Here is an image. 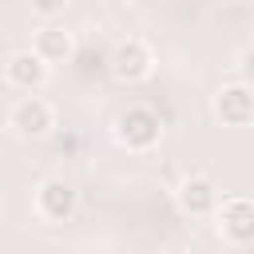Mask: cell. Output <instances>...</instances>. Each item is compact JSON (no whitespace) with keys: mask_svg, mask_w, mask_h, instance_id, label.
Segmentation results:
<instances>
[{"mask_svg":"<svg viewBox=\"0 0 254 254\" xmlns=\"http://www.w3.org/2000/svg\"><path fill=\"white\" fill-rule=\"evenodd\" d=\"M218 226H222V234L230 238V242H238V246H246L250 238H254V202L250 198H226L222 202V214H218Z\"/></svg>","mask_w":254,"mask_h":254,"instance_id":"cell-4","label":"cell"},{"mask_svg":"<svg viewBox=\"0 0 254 254\" xmlns=\"http://www.w3.org/2000/svg\"><path fill=\"white\" fill-rule=\"evenodd\" d=\"M163 254H187V250H163Z\"/></svg>","mask_w":254,"mask_h":254,"instance_id":"cell-12","label":"cell"},{"mask_svg":"<svg viewBox=\"0 0 254 254\" xmlns=\"http://www.w3.org/2000/svg\"><path fill=\"white\" fill-rule=\"evenodd\" d=\"M159 115L151 111V107H143V103H135V107H127L119 119H115V135H119V143L123 147H131V151H147V147H155V139H159Z\"/></svg>","mask_w":254,"mask_h":254,"instance_id":"cell-1","label":"cell"},{"mask_svg":"<svg viewBox=\"0 0 254 254\" xmlns=\"http://www.w3.org/2000/svg\"><path fill=\"white\" fill-rule=\"evenodd\" d=\"M32 52H36L44 64H64V60H71L75 44H71V32H67V28L48 24V28L36 32V48H32Z\"/></svg>","mask_w":254,"mask_h":254,"instance_id":"cell-8","label":"cell"},{"mask_svg":"<svg viewBox=\"0 0 254 254\" xmlns=\"http://www.w3.org/2000/svg\"><path fill=\"white\" fill-rule=\"evenodd\" d=\"M214 107H218L222 123H230V127H246V123L254 119V95H250L246 83H230V87H222Z\"/></svg>","mask_w":254,"mask_h":254,"instance_id":"cell-7","label":"cell"},{"mask_svg":"<svg viewBox=\"0 0 254 254\" xmlns=\"http://www.w3.org/2000/svg\"><path fill=\"white\" fill-rule=\"evenodd\" d=\"M107 71L119 79V83H139L147 71H151V52L139 44V40H123L111 48L107 56Z\"/></svg>","mask_w":254,"mask_h":254,"instance_id":"cell-2","label":"cell"},{"mask_svg":"<svg viewBox=\"0 0 254 254\" xmlns=\"http://www.w3.org/2000/svg\"><path fill=\"white\" fill-rule=\"evenodd\" d=\"M4 75H8V83L20 87V91H40L44 79H48V64L28 48V52H16V56L4 64Z\"/></svg>","mask_w":254,"mask_h":254,"instance_id":"cell-5","label":"cell"},{"mask_svg":"<svg viewBox=\"0 0 254 254\" xmlns=\"http://www.w3.org/2000/svg\"><path fill=\"white\" fill-rule=\"evenodd\" d=\"M103 4H127V0H103Z\"/></svg>","mask_w":254,"mask_h":254,"instance_id":"cell-11","label":"cell"},{"mask_svg":"<svg viewBox=\"0 0 254 254\" xmlns=\"http://www.w3.org/2000/svg\"><path fill=\"white\" fill-rule=\"evenodd\" d=\"M36 202H40V214H44V218L64 222V218L75 214V187H71L67 179H48V183L40 187Z\"/></svg>","mask_w":254,"mask_h":254,"instance_id":"cell-6","label":"cell"},{"mask_svg":"<svg viewBox=\"0 0 254 254\" xmlns=\"http://www.w3.org/2000/svg\"><path fill=\"white\" fill-rule=\"evenodd\" d=\"M8 119H12L16 135H24V139H40V135L52 131V107H48L40 95H24V99L12 107Z\"/></svg>","mask_w":254,"mask_h":254,"instance_id":"cell-3","label":"cell"},{"mask_svg":"<svg viewBox=\"0 0 254 254\" xmlns=\"http://www.w3.org/2000/svg\"><path fill=\"white\" fill-rule=\"evenodd\" d=\"M32 8H36L44 20H52V16H60V12L67 8V0H32Z\"/></svg>","mask_w":254,"mask_h":254,"instance_id":"cell-10","label":"cell"},{"mask_svg":"<svg viewBox=\"0 0 254 254\" xmlns=\"http://www.w3.org/2000/svg\"><path fill=\"white\" fill-rule=\"evenodd\" d=\"M179 206H183L187 214H210V210L218 206L214 183H210V179H187V183L179 187Z\"/></svg>","mask_w":254,"mask_h":254,"instance_id":"cell-9","label":"cell"}]
</instances>
